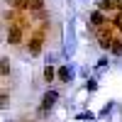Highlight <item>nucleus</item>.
Here are the masks:
<instances>
[{"mask_svg":"<svg viewBox=\"0 0 122 122\" xmlns=\"http://www.w3.org/2000/svg\"><path fill=\"white\" fill-rule=\"evenodd\" d=\"M5 42L12 44V46H17V44L25 42V29H22V25H20V22H12V25L7 27V32H5Z\"/></svg>","mask_w":122,"mask_h":122,"instance_id":"f257e3e1","label":"nucleus"},{"mask_svg":"<svg viewBox=\"0 0 122 122\" xmlns=\"http://www.w3.org/2000/svg\"><path fill=\"white\" fill-rule=\"evenodd\" d=\"M112 25H115V29L122 34V12H115V17H112Z\"/></svg>","mask_w":122,"mask_h":122,"instance_id":"4468645a","label":"nucleus"},{"mask_svg":"<svg viewBox=\"0 0 122 122\" xmlns=\"http://www.w3.org/2000/svg\"><path fill=\"white\" fill-rule=\"evenodd\" d=\"M73 51H76V34H73V20H71L66 27V56L71 59Z\"/></svg>","mask_w":122,"mask_h":122,"instance_id":"20e7f679","label":"nucleus"},{"mask_svg":"<svg viewBox=\"0 0 122 122\" xmlns=\"http://www.w3.org/2000/svg\"><path fill=\"white\" fill-rule=\"evenodd\" d=\"M0 73H3V76H10V59H7V56L0 59Z\"/></svg>","mask_w":122,"mask_h":122,"instance_id":"f8f14e48","label":"nucleus"},{"mask_svg":"<svg viewBox=\"0 0 122 122\" xmlns=\"http://www.w3.org/2000/svg\"><path fill=\"white\" fill-rule=\"evenodd\" d=\"M0 105H3V107L7 105V93H3V95H0Z\"/></svg>","mask_w":122,"mask_h":122,"instance_id":"aec40b11","label":"nucleus"},{"mask_svg":"<svg viewBox=\"0 0 122 122\" xmlns=\"http://www.w3.org/2000/svg\"><path fill=\"white\" fill-rule=\"evenodd\" d=\"M112 44H115V39L110 37V34H103V37H98V46L103 49V51H110V49H112Z\"/></svg>","mask_w":122,"mask_h":122,"instance_id":"0eeeda50","label":"nucleus"},{"mask_svg":"<svg viewBox=\"0 0 122 122\" xmlns=\"http://www.w3.org/2000/svg\"><path fill=\"white\" fill-rule=\"evenodd\" d=\"M42 49H44V37H42V34L29 37V42H27V51H29V56H39V54H42Z\"/></svg>","mask_w":122,"mask_h":122,"instance_id":"7ed1b4c3","label":"nucleus"},{"mask_svg":"<svg viewBox=\"0 0 122 122\" xmlns=\"http://www.w3.org/2000/svg\"><path fill=\"white\" fill-rule=\"evenodd\" d=\"M98 10H103V12L115 10V0H100V3H98Z\"/></svg>","mask_w":122,"mask_h":122,"instance_id":"1a4fd4ad","label":"nucleus"},{"mask_svg":"<svg viewBox=\"0 0 122 122\" xmlns=\"http://www.w3.org/2000/svg\"><path fill=\"white\" fill-rule=\"evenodd\" d=\"M110 54H112V56H122V37L115 39V44H112V49H110Z\"/></svg>","mask_w":122,"mask_h":122,"instance_id":"9d476101","label":"nucleus"},{"mask_svg":"<svg viewBox=\"0 0 122 122\" xmlns=\"http://www.w3.org/2000/svg\"><path fill=\"white\" fill-rule=\"evenodd\" d=\"M56 61V54H46V64H54Z\"/></svg>","mask_w":122,"mask_h":122,"instance_id":"6ab92c4d","label":"nucleus"},{"mask_svg":"<svg viewBox=\"0 0 122 122\" xmlns=\"http://www.w3.org/2000/svg\"><path fill=\"white\" fill-rule=\"evenodd\" d=\"M86 90H88V93H95V90H98V78H88L86 81Z\"/></svg>","mask_w":122,"mask_h":122,"instance_id":"ddd939ff","label":"nucleus"},{"mask_svg":"<svg viewBox=\"0 0 122 122\" xmlns=\"http://www.w3.org/2000/svg\"><path fill=\"white\" fill-rule=\"evenodd\" d=\"M44 81H46V83L56 81V68H54L51 64H46V66H44Z\"/></svg>","mask_w":122,"mask_h":122,"instance_id":"6e6552de","label":"nucleus"},{"mask_svg":"<svg viewBox=\"0 0 122 122\" xmlns=\"http://www.w3.org/2000/svg\"><path fill=\"white\" fill-rule=\"evenodd\" d=\"M112 107H115V103H112V100H110V103H105V107L100 110V117H107L110 112H112Z\"/></svg>","mask_w":122,"mask_h":122,"instance_id":"dca6fc26","label":"nucleus"},{"mask_svg":"<svg viewBox=\"0 0 122 122\" xmlns=\"http://www.w3.org/2000/svg\"><path fill=\"white\" fill-rule=\"evenodd\" d=\"M56 100H59V90H46V93L42 95V107H39V115H46L49 110L56 105Z\"/></svg>","mask_w":122,"mask_h":122,"instance_id":"f03ea898","label":"nucleus"},{"mask_svg":"<svg viewBox=\"0 0 122 122\" xmlns=\"http://www.w3.org/2000/svg\"><path fill=\"white\" fill-rule=\"evenodd\" d=\"M105 66H107V56H103V59H98V64H95V71L100 73V71H103Z\"/></svg>","mask_w":122,"mask_h":122,"instance_id":"f3484780","label":"nucleus"},{"mask_svg":"<svg viewBox=\"0 0 122 122\" xmlns=\"http://www.w3.org/2000/svg\"><path fill=\"white\" fill-rule=\"evenodd\" d=\"M88 22H90V27H105V25H107V12H103V10L95 7L93 12H90Z\"/></svg>","mask_w":122,"mask_h":122,"instance_id":"39448f33","label":"nucleus"},{"mask_svg":"<svg viewBox=\"0 0 122 122\" xmlns=\"http://www.w3.org/2000/svg\"><path fill=\"white\" fill-rule=\"evenodd\" d=\"M29 10H32V12H39V10H44V0H32V3H29Z\"/></svg>","mask_w":122,"mask_h":122,"instance_id":"2eb2a0df","label":"nucleus"},{"mask_svg":"<svg viewBox=\"0 0 122 122\" xmlns=\"http://www.w3.org/2000/svg\"><path fill=\"white\" fill-rule=\"evenodd\" d=\"M10 3H12L15 10H29V3H32V0H10Z\"/></svg>","mask_w":122,"mask_h":122,"instance_id":"9b49d317","label":"nucleus"},{"mask_svg":"<svg viewBox=\"0 0 122 122\" xmlns=\"http://www.w3.org/2000/svg\"><path fill=\"white\" fill-rule=\"evenodd\" d=\"M73 78H76L73 66H59L56 68V81H61V83H71Z\"/></svg>","mask_w":122,"mask_h":122,"instance_id":"423d86ee","label":"nucleus"},{"mask_svg":"<svg viewBox=\"0 0 122 122\" xmlns=\"http://www.w3.org/2000/svg\"><path fill=\"white\" fill-rule=\"evenodd\" d=\"M78 120H83V122H93L95 115H93V112H83V115H78Z\"/></svg>","mask_w":122,"mask_h":122,"instance_id":"a211bd4d","label":"nucleus"}]
</instances>
